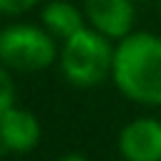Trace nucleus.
<instances>
[{"label": "nucleus", "mask_w": 161, "mask_h": 161, "mask_svg": "<svg viewBox=\"0 0 161 161\" xmlns=\"http://www.w3.org/2000/svg\"><path fill=\"white\" fill-rule=\"evenodd\" d=\"M38 0H0V13H8V15H18V13H25L35 5Z\"/></svg>", "instance_id": "1a4fd4ad"}, {"label": "nucleus", "mask_w": 161, "mask_h": 161, "mask_svg": "<svg viewBox=\"0 0 161 161\" xmlns=\"http://www.w3.org/2000/svg\"><path fill=\"white\" fill-rule=\"evenodd\" d=\"M58 161H88V158L80 156V153H65V156H60Z\"/></svg>", "instance_id": "9d476101"}, {"label": "nucleus", "mask_w": 161, "mask_h": 161, "mask_svg": "<svg viewBox=\"0 0 161 161\" xmlns=\"http://www.w3.org/2000/svg\"><path fill=\"white\" fill-rule=\"evenodd\" d=\"M15 101V86H13V78L8 75V70L0 65V116L13 106Z\"/></svg>", "instance_id": "6e6552de"}, {"label": "nucleus", "mask_w": 161, "mask_h": 161, "mask_svg": "<svg viewBox=\"0 0 161 161\" xmlns=\"http://www.w3.org/2000/svg\"><path fill=\"white\" fill-rule=\"evenodd\" d=\"M3 148H5V146H3V141H0V151H3Z\"/></svg>", "instance_id": "f8f14e48"}, {"label": "nucleus", "mask_w": 161, "mask_h": 161, "mask_svg": "<svg viewBox=\"0 0 161 161\" xmlns=\"http://www.w3.org/2000/svg\"><path fill=\"white\" fill-rule=\"evenodd\" d=\"M111 78L133 103L161 106V35L128 33L116 43Z\"/></svg>", "instance_id": "f257e3e1"}, {"label": "nucleus", "mask_w": 161, "mask_h": 161, "mask_svg": "<svg viewBox=\"0 0 161 161\" xmlns=\"http://www.w3.org/2000/svg\"><path fill=\"white\" fill-rule=\"evenodd\" d=\"M0 141L5 148L25 153L33 151L40 141V123L30 111L15 108L10 106L3 116H0Z\"/></svg>", "instance_id": "423d86ee"}, {"label": "nucleus", "mask_w": 161, "mask_h": 161, "mask_svg": "<svg viewBox=\"0 0 161 161\" xmlns=\"http://www.w3.org/2000/svg\"><path fill=\"white\" fill-rule=\"evenodd\" d=\"M86 20L91 28L111 40H121L133 33L136 8L133 0H86Z\"/></svg>", "instance_id": "39448f33"}, {"label": "nucleus", "mask_w": 161, "mask_h": 161, "mask_svg": "<svg viewBox=\"0 0 161 161\" xmlns=\"http://www.w3.org/2000/svg\"><path fill=\"white\" fill-rule=\"evenodd\" d=\"M43 25L53 38L65 40L75 35L80 28H86V15H80V10L65 0H53L43 8Z\"/></svg>", "instance_id": "0eeeda50"}, {"label": "nucleus", "mask_w": 161, "mask_h": 161, "mask_svg": "<svg viewBox=\"0 0 161 161\" xmlns=\"http://www.w3.org/2000/svg\"><path fill=\"white\" fill-rule=\"evenodd\" d=\"M113 50L116 45H111V38L96 28H80L63 40L60 70L78 88L101 86L113 70Z\"/></svg>", "instance_id": "f03ea898"}, {"label": "nucleus", "mask_w": 161, "mask_h": 161, "mask_svg": "<svg viewBox=\"0 0 161 161\" xmlns=\"http://www.w3.org/2000/svg\"><path fill=\"white\" fill-rule=\"evenodd\" d=\"M158 20H161V0H158Z\"/></svg>", "instance_id": "9b49d317"}, {"label": "nucleus", "mask_w": 161, "mask_h": 161, "mask_svg": "<svg viewBox=\"0 0 161 161\" xmlns=\"http://www.w3.org/2000/svg\"><path fill=\"white\" fill-rule=\"evenodd\" d=\"M58 55L50 33L35 25H10L0 30V60L18 70H43Z\"/></svg>", "instance_id": "7ed1b4c3"}, {"label": "nucleus", "mask_w": 161, "mask_h": 161, "mask_svg": "<svg viewBox=\"0 0 161 161\" xmlns=\"http://www.w3.org/2000/svg\"><path fill=\"white\" fill-rule=\"evenodd\" d=\"M118 153L123 161H161V121L151 116L128 121L118 133Z\"/></svg>", "instance_id": "20e7f679"}]
</instances>
